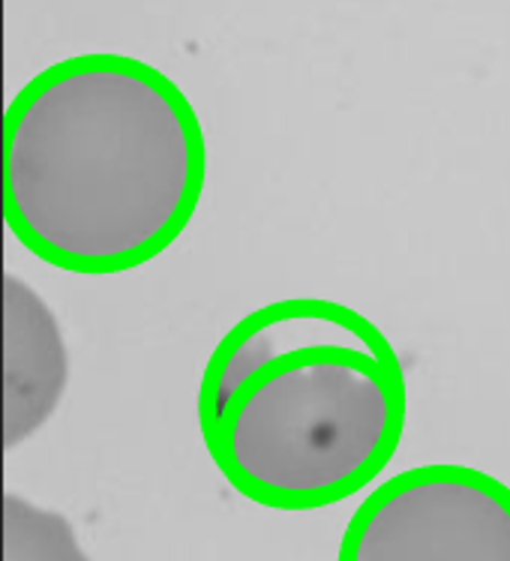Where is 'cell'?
I'll return each mask as SVG.
<instances>
[{
    "label": "cell",
    "instance_id": "obj_1",
    "mask_svg": "<svg viewBox=\"0 0 510 561\" xmlns=\"http://www.w3.org/2000/svg\"><path fill=\"white\" fill-rule=\"evenodd\" d=\"M207 148L190 96L145 60H57L3 115V219L67 274L154 262L193 222Z\"/></svg>",
    "mask_w": 510,
    "mask_h": 561
},
{
    "label": "cell",
    "instance_id": "obj_2",
    "mask_svg": "<svg viewBox=\"0 0 510 561\" xmlns=\"http://www.w3.org/2000/svg\"><path fill=\"white\" fill-rule=\"evenodd\" d=\"M406 369L385 331L325 298L264 304L228 328L199 385L219 474L273 511L352 499L397 454Z\"/></svg>",
    "mask_w": 510,
    "mask_h": 561
},
{
    "label": "cell",
    "instance_id": "obj_3",
    "mask_svg": "<svg viewBox=\"0 0 510 561\" xmlns=\"http://www.w3.org/2000/svg\"><path fill=\"white\" fill-rule=\"evenodd\" d=\"M337 561H510V486L468 466H418L358 504Z\"/></svg>",
    "mask_w": 510,
    "mask_h": 561
},
{
    "label": "cell",
    "instance_id": "obj_4",
    "mask_svg": "<svg viewBox=\"0 0 510 561\" xmlns=\"http://www.w3.org/2000/svg\"><path fill=\"white\" fill-rule=\"evenodd\" d=\"M69 357L55 312L15 274H3V450L31 438L67 390Z\"/></svg>",
    "mask_w": 510,
    "mask_h": 561
},
{
    "label": "cell",
    "instance_id": "obj_5",
    "mask_svg": "<svg viewBox=\"0 0 510 561\" xmlns=\"http://www.w3.org/2000/svg\"><path fill=\"white\" fill-rule=\"evenodd\" d=\"M3 561H91L57 511L3 493Z\"/></svg>",
    "mask_w": 510,
    "mask_h": 561
}]
</instances>
